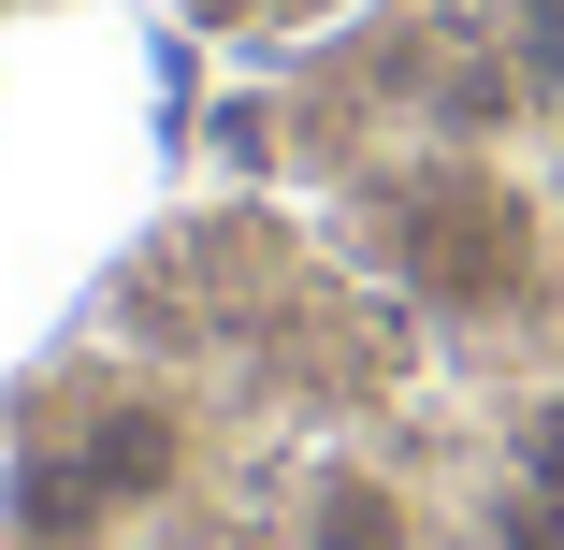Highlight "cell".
Instances as JSON below:
<instances>
[{"label":"cell","instance_id":"cell-3","mask_svg":"<svg viewBox=\"0 0 564 550\" xmlns=\"http://www.w3.org/2000/svg\"><path fill=\"white\" fill-rule=\"evenodd\" d=\"M304 550H420V507L377 464H318L304 478Z\"/></svg>","mask_w":564,"mask_h":550},{"label":"cell","instance_id":"cell-5","mask_svg":"<svg viewBox=\"0 0 564 550\" xmlns=\"http://www.w3.org/2000/svg\"><path fill=\"white\" fill-rule=\"evenodd\" d=\"M478 550H564V434L492 493V521H478Z\"/></svg>","mask_w":564,"mask_h":550},{"label":"cell","instance_id":"cell-2","mask_svg":"<svg viewBox=\"0 0 564 550\" xmlns=\"http://www.w3.org/2000/svg\"><path fill=\"white\" fill-rule=\"evenodd\" d=\"M73 464L117 493V507H160V493L188 478V420H174L160 391H101V406L73 420Z\"/></svg>","mask_w":564,"mask_h":550},{"label":"cell","instance_id":"cell-6","mask_svg":"<svg viewBox=\"0 0 564 550\" xmlns=\"http://www.w3.org/2000/svg\"><path fill=\"white\" fill-rule=\"evenodd\" d=\"M521 58H535V87H564V0H535V15H521Z\"/></svg>","mask_w":564,"mask_h":550},{"label":"cell","instance_id":"cell-7","mask_svg":"<svg viewBox=\"0 0 564 550\" xmlns=\"http://www.w3.org/2000/svg\"><path fill=\"white\" fill-rule=\"evenodd\" d=\"M203 15H261V0H203Z\"/></svg>","mask_w":564,"mask_h":550},{"label":"cell","instance_id":"cell-1","mask_svg":"<svg viewBox=\"0 0 564 550\" xmlns=\"http://www.w3.org/2000/svg\"><path fill=\"white\" fill-rule=\"evenodd\" d=\"M420 276H434V304H507V290H521V203L478 188V174H434V203H420Z\"/></svg>","mask_w":564,"mask_h":550},{"label":"cell","instance_id":"cell-4","mask_svg":"<svg viewBox=\"0 0 564 550\" xmlns=\"http://www.w3.org/2000/svg\"><path fill=\"white\" fill-rule=\"evenodd\" d=\"M101 536H117V493H101L73 450L15 478V550H101Z\"/></svg>","mask_w":564,"mask_h":550}]
</instances>
